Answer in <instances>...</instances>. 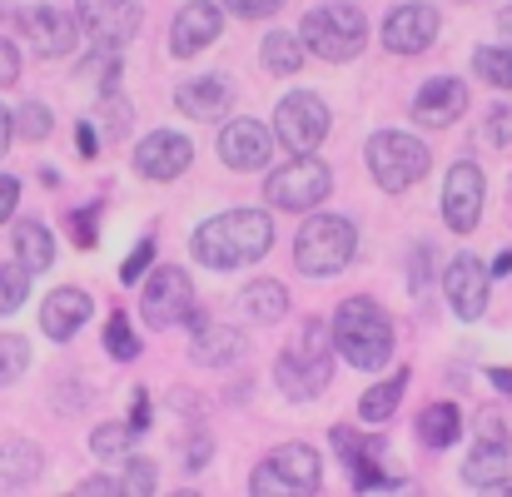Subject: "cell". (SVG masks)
<instances>
[{
    "label": "cell",
    "mask_w": 512,
    "mask_h": 497,
    "mask_svg": "<svg viewBox=\"0 0 512 497\" xmlns=\"http://www.w3.org/2000/svg\"><path fill=\"white\" fill-rule=\"evenodd\" d=\"M324 135H329V105L319 95L294 90V95L279 100V110H274V140L284 150L314 155V145H324Z\"/></svg>",
    "instance_id": "obj_9"
},
{
    "label": "cell",
    "mask_w": 512,
    "mask_h": 497,
    "mask_svg": "<svg viewBox=\"0 0 512 497\" xmlns=\"http://www.w3.org/2000/svg\"><path fill=\"white\" fill-rule=\"evenodd\" d=\"M0 20H10V0H0Z\"/></svg>",
    "instance_id": "obj_54"
},
{
    "label": "cell",
    "mask_w": 512,
    "mask_h": 497,
    "mask_svg": "<svg viewBox=\"0 0 512 497\" xmlns=\"http://www.w3.org/2000/svg\"><path fill=\"white\" fill-rule=\"evenodd\" d=\"M483 135H488V145H512V105H493V115H488V125H483Z\"/></svg>",
    "instance_id": "obj_40"
},
{
    "label": "cell",
    "mask_w": 512,
    "mask_h": 497,
    "mask_svg": "<svg viewBox=\"0 0 512 497\" xmlns=\"http://www.w3.org/2000/svg\"><path fill=\"white\" fill-rule=\"evenodd\" d=\"M269 150H274V140L259 120H229L219 130V160L229 169H264Z\"/></svg>",
    "instance_id": "obj_19"
},
{
    "label": "cell",
    "mask_w": 512,
    "mask_h": 497,
    "mask_svg": "<svg viewBox=\"0 0 512 497\" xmlns=\"http://www.w3.org/2000/svg\"><path fill=\"white\" fill-rule=\"evenodd\" d=\"M100 115H105V130H110V140L130 130V105H125L120 85H115V90H100Z\"/></svg>",
    "instance_id": "obj_37"
},
{
    "label": "cell",
    "mask_w": 512,
    "mask_h": 497,
    "mask_svg": "<svg viewBox=\"0 0 512 497\" xmlns=\"http://www.w3.org/2000/svg\"><path fill=\"white\" fill-rule=\"evenodd\" d=\"M20 30H25L30 50L45 55V60L70 55L75 40H80V20H70V15L55 10V5H30V10H20Z\"/></svg>",
    "instance_id": "obj_13"
},
{
    "label": "cell",
    "mask_w": 512,
    "mask_h": 497,
    "mask_svg": "<svg viewBox=\"0 0 512 497\" xmlns=\"http://www.w3.org/2000/svg\"><path fill=\"white\" fill-rule=\"evenodd\" d=\"M353 249H358V229L343 214H314L294 239V264L314 279H334L348 269Z\"/></svg>",
    "instance_id": "obj_5"
},
{
    "label": "cell",
    "mask_w": 512,
    "mask_h": 497,
    "mask_svg": "<svg viewBox=\"0 0 512 497\" xmlns=\"http://www.w3.org/2000/svg\"><path fill=\"white\" fill-rule=\"evenodd\" d=\"M189 160H194V145L179 135V130H155L140 150H135V169L145 174V179H179L184 169H189Z\"/></svg>",
    "instance_id": "obj_18"
},
{
    "label": "cell",
    "mask_w": 512,
    "mask_h": 497,
    "mask_svg": "<svg viewBox=\"0 0 512 497\" xmlns=\"http://www.w3.org/2000/svg\"><path fill=\"white\" fill-rule=\"evenodd\" d=\"M403 388H408V373H393L388 383H373L363 398H358V418L363 423H388L403 403Z\"/></svg>",
    "instance_id": "obj_27"
},
{
    "label": "cell",
    "mask_w": 512,
    "mask_h": 497,
    "mask_svg": "<svg viewBox=\"0 0 512 497\" xmlns=\"http://www.w3.org/2000/svg\"><path fill=\"white\" fill-rule=\"evenodd\" d=\"M418 433H423L428 448H453V443L463 438V413H458L453 403H433V408H423Z\"/></svg>",
    "instance_id": "obj_28"
},
{
    "label": "cell",
    "mask_w": 512,
    "mask_h": 497,
    "mask_svg": "<svg viewBox=\"0 0 512 497\" xmlns=\"http://www.w3.org/2000/svg\"><path fill=\"white\" fill-rule=\"evenodd\" d=\"M120 493H130V497L155 493V463H150V458H125V478H120Z\"/></svg>",
    "instance_id": "obj_36"
},
{
    "label": "cell",
    "mask_w": 512,
    "mask_h": 497,
    "mask_svg": "<svg viewBox=\"0 0 512 497\" xmlns=\"http://www.w3.org/2000/svg\"><path fill=\"white\" fill-rule=\"evenodd\" d=\"M448 304H453V314L458 319H483V309H488V269H483V259H473V254H458L453 264H448Z\"/></svg>",
    "instance_id": "obj_17"
},
{
    "label": "cell",
    "mask_w": 512,
    "mask_h": 497,
    "mask_svg": "<svg viewBox=\"0 0 512 497\" xmlns=\"http://www.w3.org/2000/svg\"><path fill=\"white\" fill-rule=\"evenodd\" d=\"M463 115H468V85H463L458 75L428 80V85L418 90V100H413V120H418L423 130H448V125H458Z\"/></svg>",
    "instance_id": "obj_14"
},
{
    "label": "cell",
    "mask_w": 512,
    "mask_h": 497,
    "mask_svg": "<svg viewBox=\"0 0 512 497\" xmlns=\"http://www.w3.org/2000/svg\"><path fill=\"white\" fill-rule=\"evenodd\" d=\"M473 70H478L488 85L512 90V50L508 45H478V50H473Z\"/></svg>",
    "instance_id": "obj_31"
},
{
    "label": "cell",
    "mask_w": 512,
    "mask_h": 497,
    "mask_svg": "<svg viewBox=\"0 0 512 497\" xmlns=\"http://www.w3.org/2000/svg\"><path fill=\"white\" fill-rule=\"evenodd\" d=\"M478 443H503L508 448V423H503L498 408H483L478 413Z\"/></svg>",
    "instance_id": "obj_41"
},
{
    "label": "cell",
    "mask_w": 512,
    "mask_h": 497,
    "mask_svg": "<svg viewBox=\"0 0 512 497\" xmlns=\"http://www.w3.org/2000/svg\"><path fill=\"white\" fill-rule=\"evenodd\" d=\"M508 478V448L503 443H478L463 463V483L468 488H493Z\"/></svg>",
    "instance_id": "obj_25"
},
{
    "label": "cell",
    "mask_w": 512,
    "mask_h": 497,
    "mask_svg": "<svg viewBox=\"0 0 512 497\" xmlns=\"http://www.w3.org/2000/svg\"><path fill=\"white\" fill-rule=\"evenodd\" d=\"M209 453H214L209 433H194V443H189V453H184V468H204V463H209Z\"/></svg>",
    "instance_id": "obj_46"
},
{
    "label": "cell",
    "mask_w": 512,
    "mask_h": 497,
    "mask_svg": "<svg viewBox=\"0 0 512 497\" xmlns=\"http://www.w3.org/2000/svg\"><path fill=\"white\" fill-rule=\"evenodd\" d=\"M194 259L209 269H244L274 249V224L264 209H229L194 229Z\"/></svg>",
    "instance_id": "obj_1"
},
{
    "label": "cell",
    "mask_w": 512,
    "mask_h": 497,
    "mask_svg": "<svg viewBox=\"0 0 512 497\" xmlns=\"http://www.w3.org/2000/svg\"><path fill=\"white\" fill-rule=\"evenodd\" d=\"M15 259L30 269V274H40V269H50L55 264V239H50V229L45 224H15Z\"/></svg>",
    "instance_id": "obj_26"
},
{
    "label": "cell",
    "mask_w": 512,
    "mask_h": 497,
    "mask_svg": "<svg viewBox=\"0 0 512 497\" xmlns=\"http://www.w3.org/2000/svg\"><path fill=\"white\" fill-rule=\"evenodd\" d=\"M25 368H30V343L20 333H0V388L15 383Z\"/></svg>",
    "instance_id": "obj_35"
},
{
    "label": "cell",
    "mask_w": 512,
    "mask_h": 497,
    "mask_svg": "<svg viewBox=\"0 0 512 497\" xmlns=\"http://www.w3.org/2000/svg\"><path fill=\"white\" fill-rule=\"evenodd\" d=\"M483 199H488V184H483V169L473 160H458L448 169V184H443V219L453 234H473L478 219H483Z\"/></svg>",
    "instance_id": "obj_12"
},
{
    "label": "cell",
    "mask_w": 512,
    "mask_h": 497,
    "mask_svg": "<svg viewBox=\"0 0 512 497\" xmlns=\"http://www.w3.org/2000/svg\"><path fill=\"white\" fill-rule=\"evenodd\" d=\"M433 165L428 145L413 140V135H398V130H383L368 140V169L383 189H408L413 179H423Z\"/></svg>",
    "instance_id": "obj_8"
},
{
    "label": "cell",
    "mask_w": 512,
    "mask_h": 497,
    "mask_svg": "<svg viewBox=\"0 0 512 497\" xmlns=\"http://www.w3.org/2000/svg\"><path fill=\"white\" fill-rule=\"evenodd\" d=\"M95 219H100V204H85L80 214H70V224H75V244H80V249L95 244Z\"/></svg>",
    "instance_id": "obj_43"
},
{
    "label": "cell",
    "mask_w": 512,
    "mask_h": 497,
    "mask_svg": "<svg viewBox=\"0 0 512 497\" xmlns=\"http://www.w3.org/2000/svg\"><path fill=\"white\" fill-rule=\"evenodd\" d=\"M498 30H503V35H512V10H503V15H498Z\"/></svg>",
    "instance_id": "obj_53"
},
{
    "label": "cell",
    "mask_w": 512,
    "mask_h": 497,
    "mask_svg": "<svg viewBox=\"0 0 512 497\" xmlns=\"http://www.w3.org/2000/svg\"><path fill=\"white\" fill-rule=\"evenodd\" d=\"M105 353L110 358H120V363H135L140 358V338H135V329H130V319L115 309L110 314V324H105Z\"/></svg>",
    "instance_id": "obj_33"
},
{
    "label": "cell",
    "mask_w": 512,
    "mask_h": 497,
    "mask_svg": "<svg viewBox=\"0 0 512 497\" xmlns=\"http://www.w3.org/2000/svg\"><path fill=\"white\" fill-rule=\"evenodd\" d=\"M488 383L503 388V393H512V368H488Z\"/></svg>",
    "instance_id": "obj_52"
},
{
    "label": "cell",
    "mask_w": 512,
    "mask_h": 497,
    "mask_svg": "<svg viewBox=\"0 0 512 497\" xmlns=\"http://www.w3.org/2000/svg\"><path fill=\"white\" fill-rule=\"evenodd\" d=\"M189 309H194L189 274L174 269V264L155 269L150 284H145V294H140V314H145V324H150V329H174V324H184Z\"/></svg>",
    "instance_id": "obj_11"
},
{
    "label": "cell",
    "mask_w": 512,
    "mask_h": 497,
    "mask_svg": "<svg viewBox=\"0 0 512 497\" xmlns=\"http://www.w3.org/2000/svg\"><path fill=\"white\" fill-rule=\"evenodd\" d=\"M329 189H334V174H329L324 160H314V155H294L289 165L269 169V179H264V199H269L274 209H294V214L324 204Z\"/></svg>",
    "instance_id": "obj_7"
},
{
    "label": "cell",
    "mask_w": 512,
    "mask_h": 497,
    "mask_svg": "<svg viewBox=\"0 0 512 497\" xmlns=\"http://www.w3.org/2000/svg\"><path fill=\"white\" fill-rule=\"evenodd\" d=\"M75 20L90 30L95 45L120 50V45H130L140 35L145 10H140V0H75Z\"/></svg>",
    "instance_id": "obj_10"
},
{
    "label": "cell",
    "mask_w": 512,
    "mask_h": 497,
    "mask_svg": "<svg viewBox=\"0 0 512 497\" xmlns=\"http://www.w3.org/2000/svg\"><path fill=\"white\" fill-rule=\"evenodd\" d=\"M135 438H140V433H135L130 423H105V428L90 433V448H95V458H105V463H125Z\"/></svg>",
    "instance_id": "obj_30"
},
{
    "label": "cell",
    "mask_w": 512,
    "mask_h": 497,
    "mask_svg": "<svg viewBox=\"0 0 512 497\" xmlns=\"http://www.w3.org/2000/svg\"><path fill=\"white\" fill-rule=\"evenodd\" d=\"M85 319H90V294L85 289H55L40 304V329L50 333L55 343H70L75 333L85 329Z\"/></svg>",
    "instance_id": "obj_21"
},
{
    "label": "cell",
    "mask_w": 512,
    "mask_h": 497,
    "mask_svg": "<svg viewBox=\"0 0 512 497\" xmlns=\"http://www.w3.org/2000/svg\"><path fill=\"white\" fill-rule=\"evenodd\" d=\"M274 378H279L284 398H294V403L314 398L334 378V333L324 329V319H304L299 324L294 343L274 363Z\"/></svg>",
    "instance_id": "obj_2"
},
{
    "label": "cell",
    "mask_w": 512,
    "mask_h": 497,
    "mask_svg": "<svg viewBox=\"0 0 512 497\" xmlns=\"http://www.w3.org/2000/svg\"><path fill=\"white\" fill-rule=\"evenodd\" d=\"M184 324H189V358L204 363V368H224V363H234L244 353V338L239 333L224 329V324H209L199 309H189Z\"/></svg>",
    "instance_id": "obj_20"
},
{
    "label": "cell",
    "mask_w": 512,
    "mask_h": 497,
    "mask_svg": "<svg viewBox=\"0 0 512 497\" xmlns=\"http://www.w3.org/2000/svg\"><path fill=\"white\" fill-rule=\"evenodd\" d=\"M279 5H284V0H224V10L239 15V20H269Z\"/></svg>",
    "instance_id": "obj_42"
},
{
    "label": "cell",
    "mask_w": 512,
    "mask_h": 497,
    "mask_svg": "<svg viewBox=\"0 0 512 497\" xmlns=\"http://www.w3.org/2000/svg\"><path fill=\"white\" fill-rule=\"evenodd\" d=\"M80 493H120V478H85Z\"/></svg>",
    "instance_id": "obj_49"
},
{
    "label": "cell",
    "mask_w": 512,
    "mask_h": 497,
    "mask_svg": "<svg viewBox=\"0 0 512 497\" xmlns=\"http://www.w3.org/2000/svg\"><path fill=\"white\" fill-rule=\"evenodd\" d=\"M229 80L224 75H199V80H184L174 90V105L189 115V120H224L229 115Z\"/></svg>",
    "instance_id": "obj_22"
},
{
    "label": "cell",
    "mask_w": 512,
    "mask_h": 497,
    "mask_svg": "<svg viewBox=\"0 0 512 497\" xmlns=\"http://www.w3.org/2000/svg\"><path fill=\"white\" fill-rule=\"evenodd\" d=\"M25 299H30V269L20 259L15 264H0V314H15Z\"/></svg>",
    "instance_id": "obj_32"
},
{
    "label": "cell",
    "mask_w": 512,
    "mask_h": 497,
    "mask_svg": "<svg viewBox=\"0 0 512 497\" xmlns=\"http://www.w3.org/2000/svg\"><path fill=\"white\" fill-rule=\"evenodd\" d=\"M249 493L254 497H304L319 493V453L309 443H284L274 448L254 478H249Z\"/></svg>",
    "instance_id": "obj_6"
},
{
    "label": "cell",
    "mask_w": 512,
    "mask_h": 497,
    "mask_svg": "<svg viewBox=\"0 0 512 497\" xmlns=\"http://www.w3.org/2000/svg\"><path fill=\"white\" fill-rule=\"evenodd\" d=\"M15 204H20V179L15 174H0V224L15 214Z\"/></svg>",
    "instance_id": "obj_45"
},
{
    "label": "cell",
    "mask_w": 512,
    "mask_h": 497,
    "mask_svg": "<svg viewBox=\"0 0 512 497\" xmlns=\"http://www.w3.org/2000/svg\"><path fill=\"white\" fill-rule=\"evenodd\" d=\"M130 428H135V433H145V428H150V393H145V388H135V408H130Z\"/></svg>",
    "instance_id": "obj_48"
},
{
    "label": "cell",
    "mask_w": 512,
    "mask_h": 497,
    "mask_svg": "<svg viewBox=\"0 0 512 497\" xmlns=\"http://www.w3.org/2000/svg\"><path fill=\"white\" fill-rule=\"evenodd\" d=\"M20 80V50L0 35V85H15Z\"/></svg>",
    "instance_id": "obj_44"
},
{
    "label": "cell",
    "mask_w": 512,
    "mask_h": 497,
    "mask_svg": "<svg viewBox=\"0 0 512 497\" xmlns=\"http://www.w3.org/2000/svg\"><path fill=\"white\" fill-rule=\"evenodd\" d=\"M219 30H224L219 5H214V0H189V5L174 15L170 50L179 55V60H189V55H199L204 45H214V40H219Z\"/></svg>",
    "instance_id": "obj_16"
},
{
    "label": "cell",
    "mask_w": 512,
    "mask_h": 497,
    "mask_svg": "<svg viewBox=\"0 0 512 497\" xmlns=\"http://www.w3.org/2000/svg\"><path fill=\"white\" fill-rule=\"evenodd\" d=\"M438 40V10L433 5H398V10H388V20H383V45L393 50V55H418V50H428Z\"/></svg>",
    "instance_id": "obj_15"
},
{
    "label": "cell",
    "mask_w": 512,
    "mask_h": 497,
    "mask_svg": "<svg viewBox=\"0 0 512 497\" xmlns=\"http://www.w3.org/2000/svg\"><path fill=\"white\" fill-rule=\"evenodd\" d=\"M334 348L353 368H383L393 353V319L373 299H343L334 314Z\"/></svg>",
    "instance_id": "obj_3"
},
{
    "label": "cell",
    "mask_w": 512,
    "mask_h": 497,
    "mask_svg": "<svg viewBox=\"0 0 512 497\" xmlns=\"http://www.w3.org/2000/svg\"><path fill=\"white\" fill-rule=\"evenodd\" d=\"M239 314H244L249 324H279V319L289 314V289H284L279 279H254V284H244V294H239Z\"/></svg>",
    "instance_id": "obj_23"
},
{
    "label": "cell",
    "mask_w": 512,
    "mask_h": 497,
    "mask_svg": "<svg viewBox=\"0 0 512 497\" xmlns=\"http://www.w3.org/2000/svg\"><path fill=\"white\" fill-rule=\"evenodd\" d=\"M512 274V249H503L498 259H493V269H488V279H508Z\"/></svg>",
    "instance_id": "obj_50"
},
{
    "label": "cell",
    "mask_w": 512,
    "mask_h": 497,
    "mask_svg": "<svg viewBox=\"0 0 512 497\" xmlns=\"http://www.w3.org/2000/svg\"><path fill=\"white\" fill-rule=\"evenodd\" d=\"M10 135H15V120H10V110L0 105V155L10 150Z\"/></svg>",
    "instance_id": "obj_51"
},
{
    "label": "cell",
    "mask_w": 512,
    "mask_h": 497,
    "mask_svg": "<svg viewBox=\"0 0 512 497\" xmlns=\"http://www.w3.org/2000/svg\"><path fill=\"white\" fill-rule=\"evenodd\" d=\"M259 55H264V70H274V75H294V70L304 65L299 35H284V30H274V35L259 45Z\"/></svg>",
    "instance_id": "obj_29"
},
{
    "label": "cell",
    "mask_w": 512,
    "mask_h": 497,
    "mask_svg": "<svg viewBox=\"0 0 512 497\" xmlns=\"http://www.w3.org/2000/svg\"><path fill=\"white\" fill-rule=\"evenodd\" d=\"M363 40H368V20H363V10L358 5H348V0H329V5H314L304 20H299V45L309 50V55H319V60H353L358 50H363Z\"/></svg>",
    "instance_id": "obj_4"
},
{
    "label": "cell",
    "mask_w": 512,
    "mask_h": 497,
    "mask_svg": "<svg viewBox=\"0 0 512 497\" xmlns=\"http://www.w3.org/2000/svg\"><path fill=\"white\" fill-rule=\"evenodd\" d=\"M75 140H80V155H85V160H95V155H100V135H95V125H90V120H80V125H75Z\"/></svg>",
    "instance_id": "obj_47"
},
{
    "label": "cell",
    "mask_w": 512,
    "mask_h": 497,
    "mask_svg": "<svg viewBox=\"0 0 512 497\" xmlns=\"http://www.w3.org/2000/svg\"><path fill=\"white\" fill-rule=\"evenodd\" d=\"M10 120H15V130H20L25 140H45V135H50V125H55V120H50V110H45L40 100L20 105V115H10Z\"/></svg>",
    "instance_id": "obj_38"
},
{
    "label": "cell",
    "mask_w": 512,
    "mask_h": 497,
    "mask_svg": "<svg viewBox=\"0 0 512 497\" xmlns=\"http://www.w3.org/2000/svg\"><path fill=\"white\" fill-rule=\"evenodd\" d=\"M35 473H40L35 443H25V438L0 443V488H25V483H35Z\"/></svg>",
    "instance_id": "obj_24"
},
{
    "label": "cell",
    "mask_w": 512,
    "mask_h": 497,
    "mask_svg": "<svg viewBox=\"0 0 512 497\" xmlns=\"http://www.w3.org/2000/svg\"><path fill=\"white\" fill-rule=\"evenodd\" d=\"M150 264H155V239H140V244L130 249V259L120 264V279H125V284H140Z\"/></svg>",
    "instance_id": "obj_39"
},
{
    "label": "cell",
    "mask_w": 512,
    "mask_h": 497,
    "mask_svg": "<svg viewBox=\"0 0 512 497\" xmlns=\"http://www.w3.org/2000/svg\"><path fill=\"white\" fill-rule=\"evenodd\" d=\"M334 448L348 458V468H363V463H378L383 438H358L353 428H334Z\"/></svg>",
    "instance_id": "obj_34"
}]
</instances>
